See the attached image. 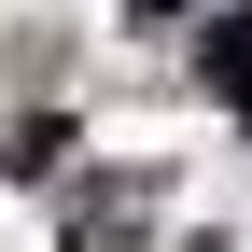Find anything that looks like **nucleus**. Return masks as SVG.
<instances>
[{
	"label": "nucleus",
	"mask_w": 252,
	"mask_h": 252,
	"mask_svg": "<svg viewBox=\"0 0 252 252\" xmlns=\"http://www.w3.org/2000/svg\"><path fill=\"white\" fill-rule=\"evenodd\" d=\"M196 70H210L224 112H252V14H210V28H196Z\"/></svg>",
	"instance_id": "f257e3e1"
}]
</instances>
